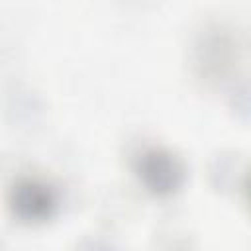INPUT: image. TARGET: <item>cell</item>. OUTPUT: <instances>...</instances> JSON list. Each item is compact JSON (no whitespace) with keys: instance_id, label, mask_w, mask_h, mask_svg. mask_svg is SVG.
Here are the masks:
<instances>
[{"instance_id":"cell-1","label":"cell","mask_w":251,"mask_h":251,"mask_svg":"<svg viewBox=\"0 0 251 251\" xmlns=\"http://www.w3.org/2000/svg\"><path fill=\"white\" fill-rule=\"evenodd\" d=\"M139 173L145 178V182L159 192H167L175 188L182 176V169L169 155L161 149H147L139 159Z\"/></svg>"},{"instance_id":"cell-2","label":"cell","mask_w":251,"mask_h":251,"mask_svg":"<svg viewBox=\"0 0 251 251\" xmlns=\"http://www.w3.org/2000/svg\"><path fill=\"white\" fill-rule=\"evenodd\" d=\"M16 206L22 214H25L29 218H39V216H45L49 212V208L53 206V196L47 190V186L29 180L18 188Z\"/></svg>"}]
</instances>
